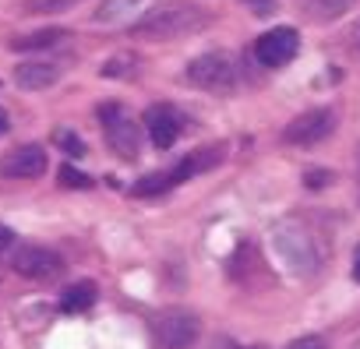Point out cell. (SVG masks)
Wrapping results in <instances>:
<instances>
[{
	"label": "cell",
	"mask_w": 360,
	"mask_h": 349,
	"mask_svg": "<svg viewBox=\"0 0 360 349\" xmlns=\"http://www.w3.org/2000/svg\"><path fill=\"white\" fill-rule=\"evenodd\" d=\"M332 131H335V113L332 110H307V113H300L286 124L283 141L297 145V148H311V145L325 141Z\"/></svg>",
	"instance_id": "6"
},
{
	"label": "cell",
	"mask_w": 360,
	"mask_h": 349,
	"mask_svg": "<svg viewBox=\"0 0 360 349\" xmlns=\"http://www.w3.org/2000/svg\"><path fill=\"white\" fill-rule=\"evenodd\" d=\"M99 120H103V127H106L110 148H113L120 159H134V155H138L141 131H138V124L124 113V106H120V103H103V106H99Z\"/></svg>",
	"instance_id": "4"
},
{
	"label": "cell",
	"mask_w": 360,
	"mask_h": 349,
	"mask_svg": "<svg viewBox=\"0 0 360 349\" xmlns=\"http://www.w3.org/2000/svg\"><path fill=\"white\" fill-rule=\"evenodd\" d=\"M353 39H356V46H360V25H356V32H353Z\"/></svg>",
	"instance_id": "26"
},
{
	"label": "cell",
	"mask_w": 360,
	"mask_h": 349,
	"mask_svg": "<svg viewBox=\"0 0 360 349\" xmlns=\"http://www.w3.org/2000/svg\"><path fill=\"white\" fill-rule=\"evenodd\" d=\"M53 141H57L60 148H68L71 155H82V152H85V145H82V141H78L71 131H53Z\"/></svg>",
	"instance_id": "19"
},
{
	"label": "cell",
	"mask_w": 360,
	"mask_h": 349,
	"mask_svg": "<svg viewBox=\"0 0 360 349\" xmlns=\"http://www.w3.org/2000/svg\"><path fill=\"white\" fill-rule=\"evenodd\" d=\"M75 4H82V0H29V11L32 15H64L68 8H75Z\"/></svg>",
	"instance_id": "17"
},
{
	"label": "cell",
	"mask_w": 360,
	"mask_h": 349,
	"mask_svg": "<svg viewBox=\"0 0 360 349\" xmlns=\"http://www.w3.org/2000/svg\"><path fill=\"white\" fill-rule=\"evenodd\" d=\"M0 173H4V177H15V180H36V177L46 173V152L39 145H18L4 155Z\"/></svg>",
	"instance_id": "10"
},
{
	"label": "cell",
	"mask_w": 360,
	"mask_h": 349,
	"mask_svg": "<svg viewBox=\"0 0 360 349\" xmlns=\"http://www.w3.org/2000/svg\"><path fill=\"white\" fill-rule=\"evenodd\" d=\"M155 335L166 349H191L202 335V321L191 310H166L155 321Z\"/></svg>",
	"instance_id": "7"
},
{
	"label": "cell",
	"mask_w": 360,
	"mask_h": 349,
	"mask_svg": "<svg viewBox=\"0 0 360 349\" xmlns=\"http://www.w3.org/2000/svg\"><path fill=\"white\" fill-rule=\"evenodd\" d=\"M286 349H328L318 335H304V338H297V342H290Z\"/></svg>",
	"instance_id": "21"
},
{
	"label": "cell",
	"mask_w": 360,
	"mask_h": 349,
	"mask_svg": "<svg viewBox=\"0 0 360 349\" xmlns=\"http://www.w3.org/2000/svg\"><path fill=\"white\" fill-rule=\"evenodd\" d=\"M276 251H279V258H283L297 275L314 272V265H318L314 244H311V237H307L300 226H283V230H276Z\"/></svg>",
	"instance_id": "8"
},
{
	"label": "cell",
	"mask_w": 360,
	"mask_h": 349,
	"mask_svg": "<svg viewBox=\"0 0 360 349\" xmlns=\"http://www.w3.org/2000/svg\"><path fill=\"white\" fill-rule=\"evenodd\" d=\"M8 131V117H4V110H0V134Z\"/></svg>",
	"instance_id": "25"
},
{
	"label": "cell",
	"mask_w": 360,
	"mask_h": 349,
	"mask_svg": "<svg viewBox=\"0 0 360 349\" xmlns=\"http://www.w3.org/2000/svg\"><path fill=\"white\" fill-rule=\"evenodd\" d=\"M188 81L195 88H205V92H230L237 81V67L226 53L212 50V53H202L188 64Z\"/></svg>",
	"instance_id": "3"
},
{
	"label": "cell",
	"mask_w": 360,
	"mask_h": 349,
	"mask_svg": "<svg viewBox=\"0 0 360 349\" xmlns=\"http://www.w3.org/2000/svg\"><path fill=\"white\" fill-rule=\"evenodd\" d=\"M134 67V60H127V57H117V60H110L106 67H103V78H127L124 71H131Z\"/></svg>",
	"instance_id": "20"
},
{
	"label": "cell",
	"mask_w": 360,
	"mask_h": 349,
	"mask_svg": "<svg viewBox=\"0 0 360 349\" xmlns=\"http://www.w3.org/2000/svg\"><path fill=\"white\" fill-rule=\"evenodd\" d=\"M60 43H68V32H64V29H39V32H29V36L11 39V50H18V53H36V50L60 46Z\"/></svg>",
	"instance_id": "13"
},
{
	"label": "cell",
	"mask_w": 360,
	"mask_h": 349,
	"mask_svg": "<svg viewBox=\"0 0 360 349\" xmlns=\"http://www.w3.org/2000/svg\"><path fill=\"white\" fill-rule=\"evenodd\" d=\"M145 124H148V134H152V145L155 148L176 145V138H180V117L169 106H152L145 113Z\"/></svg>",
	"instance_id": "11"
},
{
	"label": "cell",
	"mask_w": 360,
	"mask_h": 349,
	"mask_svg": "<svg viewBox=\"0 0 360 349\" xmlns=\"http://www.w3.org/2000/svg\"><path fill=\"white\" fill-rule=\"evenodd\" d=\"M11 268L22 275V279H32V282H50V279H60L64 275V258L46 251V247H18L11 254Z\"/></svg>",
	"instance_id": "5"
},
{
	"label": "cell",
	"mask_w": 360,
	"mask_h": 349,
	"mask_svg": "<svg viewBox=\"0 0 360 349\" xmlns=\"http://www.w3.org/2000/svg\"><path fill=\"white\" fill-rule=\"evenodd\" d=\"M57 177H60V184L64 187H71V191H85V187H92V180L85 177V173L82 169H75V166H60V173H57Z\"/></svg>",
	"instance_id": "18"
},
{
	"label": "cell",
	"mask_w": 360,
	"mask_h": 349,
	"mask_svg": "<svg viewBox=\"0 0 360 349\" xmlns=\"http://www.w3.org/2000/svg\"><path fill=\"white\" fill-rule=\"evenodd\" d=\"M202 25H205V11L195 0H162L131 25V36L141 43H169L198 32Z\"/></svg>",
	"instance_id": "1"
},
{
	"label": "cell",
	"mask_w": 360,
	"mask_h": 349,
	"mask_svg": "<svg viewBox=\"0 0 360 349\" xmlns=\"http://www.w3.org/2000/svg\"><path fill=\"white\" fill-rule=\"evenodd\" d=\"M244 4H248L255 15H272V11H276V0H244Z\"/></svg>",
	"instance_id": "22"
},
{
	"label": "cell",
	"mask_w": 360,
	"mask_h": 349,
	"mask_svg": "<svg viewBox=\"0 0 360 349\" xmlns=\"http://www.w3.org/2000/svg\"><path fill=\"white\" fill-rule=\"evenodd\" d=\"M96 303V282H75L64 289V310L71 314H82Z\"/></svg>",
	"instance_id": "16"
},
{
	"label": "cell",
	"mask_w": 360,
	"mask_h": 349,
	"mask_svg": "<svg viewBox=\"0 0 360 349\" xmlns=\"http://www.w3.org/2000/svg\"><path fill=\"white\" fill-rule=\"evenodd\" d=\"M8 244H11V230H0V251H8Z\"/></svg>",
	"instance_id": "24"
},
{
	"label": "cell",
	"mask_w": 360,
	"mask_h": 349,
	"mask_svg": "<svg viewBox=\"0 0 360 349\" xmlns=\"http://www.w3.org/2000/svg\"><path fill=\"white\" fill-rule=\"evenodd\" d=\"M300 50V36L293 29H272L255 43V60L262 67H286Z\"/></svg>",
	"instance_id": "9"
},
{
	"label": "cell",
	"mask_w": 360,
	"mask_h": 349,
	"mask_svg": "<svg viewBox=\"0 0 360 349\" xmlns=\"http://www.w3.org/2000/svg\"><path fill=\"white\" fill-rule=\"evenodd\" d=\"M356 0H304V11L314 18V22H335L342 18Z\"/></svg>",
	"instance_id": "15"
},
{
	"label": "cell",
	"mask_w": 360,
	"mask_h": 349,
	"mask_svg": "<svg viewBox=\"0 0 360 349\" xmlns=\"http://www.w3.org/2000/svg\"><path fill=\"white\" fill-rule=\"evenodd\" d=\"M223 155H226V148H223V145H212V148L191 152V155H184V159H180L173 169H162V173H148V177H141V180L134 184V191H138L141 198L166 195V191H173L176 184H184V180L198 177V173H205V169L219 166V162H223Z\"/></svg>",
	"instance_id": "2"
},
{
	"label": "cell",
	"mask_w": 360,
	"mask_h": 349,
	"mask_svg": "<svg viewBox=\"0 0 360 349\" xmlns=\"http://www.w3.org/2000/svg\"><path fill=\"white\" fill-rule=\"evenodd\" d=\"M138 8H141V0H103V4L96 8V15H92V22L96 25H120Z\"/></svg>",
	"instance_id": "14"
},
{
	"label": "cell",
	"mask_w": 360,
	"mask_h": 349,
	"mask_svg": "<svg viewBox=\"0 0 360 349\" xmlns=\"http://www.w3.org/2000/svg\"><path fill=\"white\" fill-rule=\"evenodd\" d=\"M353 279L360 282V244H356V251H353Z\"/></svg>",
	"instance_id": "23"
},
{
	"label": "cell",
	"mask_w": 360,
	"mask_h": 349,
	"mask_svg": "<svg viewBox=\"0 0 360 349\" xmlns=\"http://www.w3.org/2000/svg\"><path fill=\"white\" fill-rule=\"evenodd\" d=\"M57 78H60V71L53 67V64H22L18 71H15V85L18 88H25V92H39V88H50V85H57Z\"/></svg>",
	"instance_id": "12"
}]
</instances>
